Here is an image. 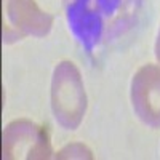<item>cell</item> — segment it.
Masks as SVG:
<instances>
[{
  "instance_id": "obj_1",
  "label": "cell",
  "mask_w": 160,
  "mask_h": 160,
  "mask_svg": "<svg viewBox=\"0 0 160 160\" xmlns=\"http://www.w3.org/2000/svg\"><path fill=\"white\" fill-rule=\"evenodd\" d=\"M62 8L74 38L93 53L135 28L142 0H62Z\"/></svg>"
},
{
  "instance_id": "obj_2",
  "label": "cell",
  "mask_w": 160,
  "mask_h": 160,
  "mask_svg": "<svg viewBox=\"0 0 160 160\" xmlns=\"http://www.w3.org/2000/svg\"><path fill=\"white\" fill-rule=\"evenodd\" d=\"M50 104L53 117L61 128L74 131L80 127L88 101L82 74L72 61H61L53 71Z\"/></svg>"
},
{
  "instance_id": "obj_3",
  "label": "cell",
  "mask_w": 160,
  "mask_h": 160,
  "mask_svg": "<svg viewBox=\"0 0 160 160\" xmlns=\"http://www.w3.org/2000/svg\"><path fill=\"white\" fill-rule=\"evenodd\" d=\"M3 160H48L55 158L48 131L28 118L13 120L2 131Z\"/></svg>"
},
{
  "instance_id": "obj_4",
  "label": "cell",
  "mask_w": 160,
  "mask_h": 160,
  "mask_svg": "<svg viewBox=\"0 0 160 160\" xmlns=\"http://www.w3.org/2000/svg\"><path fill=\"white\" fill-rule=\"evenodd\" d=\"M53 28V16L35 0H2V42L11 45L26 37H45Z\"/></svg>"
},
{
  "instance_id": "obj_5",
  "label": "cell",
  "mask_w": 160,
  "mask_h": 160,
  "mask_svg": "<svg viewBox=\"0 0 160 160\" xmlns=\"http://www.w3.org/2000/svg\"><path fill=\"white\" fill-rule=\"evenodd\" d=\"M130 99L136 117L149 128H160V66L144 64L135 72Z\"/></svg>"
},
{
  "instance_id": "obj_6",
  "label": "cell",
  "mask_w": 160,
  "mask_h": 160,
  "mask_svg": "<svg viewBox=\"0 0 160 160\" xmlns=\"http://www.w3.org/2000/svg\"><path fill=\"white\" fill-rule=\"evenodd\" d=\"M55 158H93V152L83 142H71L55 152Z\"/></svg>"
},
{
  "instance_id": "obj_7",
  "label": "cell",
  "mask_w": 160,
  "mask_h": 160,
  "mask_svg": "<svg viewBox=\"0 0 160 160\" xmlns=\"http://www.w3.org/2000/svg\"><path fill=\"white\" fill-rule=\"evenodd\" d=\"M154 51H155V58L160 64V28H158V34H157V38H155V47H154Z\"/></svg>"
}]
</instances>
